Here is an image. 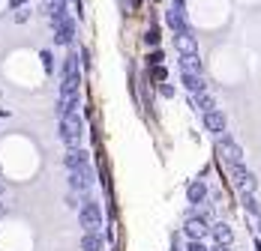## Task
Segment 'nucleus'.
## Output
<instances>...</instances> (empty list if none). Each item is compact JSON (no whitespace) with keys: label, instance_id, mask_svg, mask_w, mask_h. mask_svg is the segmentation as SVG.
<instances>
[{"label":"nucleus","instance_id":"1","mask_svg":"<svg viewBox=\"0 0 261 251\" xmlns=\"http://www.w3.org/2000/svg\"><path fill=\"white\" fill-rule=\"evenodd\" d=\"M81 138H84V117H79V114L60 117V141L66 147H79Z\"/></svg>","mask_w":261,"mask_h":251},{"label":"nucleus","instance_id":"2","mask_svg":"<svg viewBox=\"0 0 261 251\" xmlns=\"http://www.w3.org/2000/svg\"><path fill=\"white\" fill-rule=\"evenodd\" d=\"M79 225L81 230H102V206L93 201L90 195L84 198V203H81V209H79Z\"/></svg>","mask_w":261,"mask_h":251},{"label":"nucleus","instance_id":"3","mask_svg":"<svg viewBox=\"0 0 261 251\" xmlns=\"http://www.w3.org/2000/svg\"><path fill=\"white\" fill-rule=\"evenodd\" d=\"M54 27V45L57 48H72L75 45V39H79V24H75V18L72 15H66L63 21H57Z\"/></svg>","mask_w":261,"mask_h":251},{"label":"nucleus","instance_id":"4","mask_svg":"<svg viewBox=\"0 0 261 251\" xmlns=\"http://www.w3.org/2000/svg\"><path fill=\"white\" fill-rule=\"evenodd\" d=\"M66 182H69V189L72 192H79V195H90V189L96 185V171L90 168V165H84L79 171H66Z\"/></svg>","mask_w":261,"mask_h":251},{"label":"nucleus","instance_id":"5","mask_svg":"<svg viewBox=\"0 0 261 251\" xmlns=\"http://www.w3.org/2000/svg\"><path fill=\"white\" fill-rule=\"evenodd\" d=\"M84 165H90V150H84V147H66V152H63V168L66 171H79V168H84Z\"/></svg>","mask_w":261,"mask_h":251},{"label":"nucleus","instance_id":"6","mask_svg":"<svg viewBox=\"0 0 261 251\" xmlns=\"http://www.w3.org/2000/svg\"><path fill=\"white\" fill-rule=\"evenodd\" d=\"M183 236L186 239H207L210 236V225L204 218H195V215H186V222H183Z\"/></svg>","mask_w":261,"mask_h":251},{"label":"nucleus","instance_id":"7","mask_svg":"<svg viewBox=\"0 0 261 251\" xmlns=\"http://www.w3.org/2000/svg\"><path fill=\"white\" fill-rule=\"evenodd\" d=\"M204 129H207L210 135H225L228 132V117H225V111H219V108H213L204 114Z\"/></svg>","mask_w":261,"mask_h":251},{"label":"nucleus","instance_id":"8","mask_svg":"<svg viewBox=\"0 0 261 251\" xmlns=\"http://www.w3.org/2000/svg\"><path fill=\"white\" fill-rule=\"evenodd\" d=\"M210 198V189L204 179H192L189 185H186V203L189 206H195V203H204Z\"/></svg>","mask_w":261,"mask_h":251},{"label":"nucleus","instance_id":"9","mask_svg":"<svg viewBox=\"0 0 261 251\" xmlns=\"http://www.w3.org/2000/svg\"><path fill=\"white\" fill-rule=\"evenodd\" d=\"M210 239L219 242V245H231L234 242V227L228 225V222H213L210 225Z\"/></svg>","mask_w":261,"mask_h":251},{"label":"nucleus","instance_id":"10","mask_svg":"<svg viewBox=\"0 0 261 251\" xmlns=\"http://www.w3.org/2000/svg\"><path fill=\"white\" fill-rule=\"evenodd\" d=\"M81 81H84V72H81V69L60 75V96H75L81 90Z\"/></svg>","mask_w":261,"mask_h":251},{"label":"nucleus","instance_id":"11","mask_svg":"<svg viewBox=\"0 0 261 251\" xmlns=\"http://www.w3.org/2000/svg\"><path fill=\"white\" fill-rule=\"evenodd\" d=\"M165 27H168L171 33H183V30H189V21H186V9H177V6H171V9L165 12Z\"/></svg>","mask_w":261,"mask_h":251},{"label":"nucleus","instance_id":"12","mask_svg":"<svg viewBox=\"0 0 261 251\" xmlns=\"http://www.w3.org/2000/svg\"><path fill=\"white\" fill-rule=\"evenodd\" d=\"M180 84L186 93H201V90H207V84H204V75L201 72H180Z\"/></svg>","mask_w":261,"mask_h":251},{"label":"nucleus","instance_id":"13","mask_svg":"<svg viewBox=\"0 0 261 251\" xmlns=\"http://www.w3.org/2000/svg\"><path fill=\"white\" fill-rule=\"evenodd\" d=\"M174 48H177V54H198V42H195L192 30L174 33Z\"/></svg>","mask_w":261,"mask_h":251},{"label":"nucleus","instance_id":"14","mask_svg":"<svg viewBox=\"0 0 261 251\" xmlns=\"http://www.w3.org/2000/svg\"><path fill=\"white\" fill-rule=\"evenodd\" d=\"M105 239L102 230H84V236H81V251H102L105 248Z\"/></svg>","mask_w":261,"mask_h":251},{"label":"nucleus","instance_id":"15","mask_svg":"<svg viewBox=\"0 0 261 251\" xmlns=\"http://www.w3.org/2000/svg\"><path fill=\"white\" fill-rule=\"evenodd\" d=\"M79 108H81L79 93H75V96H60V102H57V120L66 117V114H79Z\"/></svg>","mask_w":261,"mask_h":251},{"label":"nucleus","instance_id":"16","mask_svg":"<svg viewBox=\"0 0 261 251\" xmlns=\"http://www.w3.org/2000/svg\"><path fill=\"white\" fill-rule=\"evenodd\" d=\"M66 15H69V0H51V3H48V18H51V24L63 21Z\"/></svg>","mask_w":261,"mask_h":251},{"label":"nucleus","instance_id":"17","mask_svg":"<svg viewBox=\"0 0 261 251\" xmlns=\"http://www.w3.org/2000/svg\"><path fill=\"white\" fill-rule=\"evenodd\" d=\"M240 203H243V209H246L249 215H255V218L261 215V201H258L255 192H240Z\"/></svg>","mask_w":261,"mask_h":251},{"label":"nucleus","instance_id":"18","mask_svg":"<svg viewBox=\"0 0 261 251\" xmlns=\"http://www.w3.org/2000/svg\"><path fill=\"white\" fill-rule=\"evenodd\" d=\"M180 72H201L204 75V63L198 54H180Z\"/></svg>","mask_w":261,"mask_h":251},{"label":"nucleus","instance_id":"19","mask_svg":"<svg viewBox=\"0 0 261 251\" xmlns=\"http://www.w3.org/2000/svg\"><path fill=\"white\" fill-rule=\"evenodd\" d=\"M192 99H195V108H198L201 114H207V111H213V108H216V99L210 96L207 90H201V93H195Z\"/></svg>","mask_w":261,"mask_h":251},{"label":"nucleus","instance_id":"20","mask_svg":"<svg viewBox=\"0 0 261 251\" xmlns=\"http://www.w3.org/2000/svg\"><path fill=\"white\" fill-rule=\"evenodd\" d=\"M147 78H150V84H162V81H168V69H165V63H156V66H147Z\"/></svg>","mask_w":261,"mask_h":251},{"label":"nucleus","instance_id":"21","mask_svg":"<svg viewBox=\"0 0 261 251\" xmlns=\"http://www.w3.org/2000/svg\"><path fill=\"white\" fill-rule=\"evenodd\" d=\"M81 69V60L75 51H66V57H63V63H60V75H66V72H75Z\"/></svg>","mask_w":261,"mask_h":251},{"label":"nucleus","instance_id":"22","mask_svg":"<svg viewBox=\"0 0 261 251\" xmlns=\"http://www.w3.org/2000/svg\"><path fill=\"white\" fill-rule=\"evenodd\" d=\"M189 215H195V218H204L207 225H213V206H210L207 201H204V203H195Z\"/></svg>","mask_w":261,"mask_h":251},{"label":"nucleus","instance_id":"23","mask_svg":"<svg viewBox=\"0 0 261 251\" xmlns=\"http://www.w3.org/2000/svg\"><path fill=\"white\" fill-rule=\"evenodd\" d=\"M219 155H225V162H228V165H234V162H243V150H240L237 144H228V147L219 152Z\"/></svg>","mask_w":261,"mask_h":251},{"label":"nucleus","instance_id":"24","mask_svg":"<svg viewBox=\"0 0 261 251\" xmlns=\"http://www.w3.org/2000/svg\"><path fill=\"white\" fill-rule=\"evenodd\" d=\"M84 198H87V195H79V192L69 189V195H63V203H66V209H81Z\"/></svg>","mask_w":261,"mask_h":251},{"label":"nucleus","instance_id":"25","mask_svg":"<svg viewBox=\"0 0 261 251\" xmlns=\"http://www.w3.org/2000/svg\"><path fill=\"white\" fill-rule=\"evenodd\" d=\"M79 60H81V72L87 75V72L93 69V54H90V48H87V45H84V48L79 51Z\"/></svg>","mask_w":261,"mask_h":251},{"label":"nucleus","instance_id":"26","mask_svg":"<svg viewBox=\"0 0 261 251\" xmlns=\"http://www.w3.org/2000/svg\"><path fill=\"white\" fill-rule=\"evenodd\" d=\"M144 42H147L150 48H159V45H162V30H159V27H150V30L144 33Z\"/></svg>","mask_w":261,"mask_h":251},{"label":"nucleus","instance_id":"27","mask_svg":"<svg viewBox=\"0 0 261 251\" xmlns=\"http://www.w3.org/2000/svg\"><path fill=\"white\" fill-rule=\"evenodd\" d=\"M39 60H42V69L51 75V72H54V51L51 48H42V51H39Z\"/></svg>","mask_w":261,"mask_h":251},{"label":"nucleus","instance_id":"28","mask_svg":"<svg viewBox=\"0 0 261 251\" xmlns=\"http://www.w3.org/2000/svg\"><path fill=\"white\" fill-rule=\"evenodd\" d=\"M183 251H210V245L204 242V239H186Z\"/></svg>","mask_w":261,"mask_h":251},{"label":"nucleus","instance_id":"29","mask_svg":"<svg viewBox=\"0 0 261 251\" xmlns=\"http://www.w3.org/2000/svg\"><path fill=\"white\" fill-rule=\"evenodd\" d=\"M156 90H159V96H162V99H174V96H177V90H174V87H171L168 81H162Z\"/></svg>","mask_w":261,"mask_h":251},{"label":"nucleus","instance_id":"30","mask_svg":"<svg viewBox=\"0 0 261 251\" xmlns=\"http://www.w3.org/2000/svg\"><path fill=\"white\" fill-rule=\"evenodd\" d=\"M156 63H165V51L162 48H153L147 54V66H156Z\"/></svg>","mask_w":261,"mask_h":251},{"label":"nucleus","instance_id":"31","mask_svg":"<svg viewBox=\"0 0 261 251\" xmlns=\"http://www.w3.org/2000/svg\"><path fill=\"white\" fill-rule=\"evenodd\" d=\"M12 18H15V24H27V21H30V9H27V6L15 9V12H12Z\"/></svg>","mask_w":261,"mask_h":251},{"label":"nucleus","instance_id":"32","mask_svg":"<svg viewBox=\"0 0 261 251\" xmlns=\"http://www.w3.org/2000/svg\"><path fill=\"white\" fill-rule=\"evenodd\" d=\"M126 6L135 9V12H141V6H144V0H126Z\"/></svg>","mask_w":261,"mask_h":251},{"label":"nucleus","instance_id":"33","mask_svg":"<svg viewBox=\"0 0 261 251\" xmlns=\"http://www.w3.org/2000/svg\"><path fill=\"white\" fill-rule=\"evenodd\" d=\"M21 6H27V0H9V9H12V12L21 9Z\"/></svg>","mask_w":261,"mask_h":251},{"label":"nucleus","instance_id":"34","mask_svg":"<svg viewBox=\"0 0 261 251\" xmlns=\"http://www.w3.org/2000/svg\"><path fill=\"white\" fill-rule=\"evenodd\" d=\"M210 251H234V248H231V245H219V242H213V248Z\"/></svg>","mask_w":261,"mask_h":251},{"label":"nucleus","instance_id":"35","mask_svg":"<svg viewBox=\"0 0 261 251\" xmlns=\"http://www.w3.org/2000/svg\"><path fill=\"white\" fill-rule=\"evenodd\" d=\"M252 251H261V236H255V245H252Z\"/></svg>","mask_w":261,"mask_h":251},{"label":"nucleus","instance_id":"36","mask_svg":"<svg viewBox=\"0 0 261 251\" xmlns=\"http://www.w3.org/2000/svg\"><path fill=\"white\" fill-rule=\"evenodd\" d=\"M3 192H6V182H3V176H0V195H3Z\"/></svg>","mask_w":261,"mask_h":251},{"label":"nucleus","instance_id":"37","mask_svg":"<svg viewBox=\"0 0 261 251\" xmlns=\"http://www.w3.org/2000/svg\"><path fill=\"white\" fill-rule=\"evenodd\" d=\"M3 215H6V206H3V203H0V218H3Z\"/></svg>","mask_w":261,"mask_h":251},{"label":"nucleus","instance_id":"38","mask_svg":"<svg viewBox=\"0 0 261 251\" xmlns=\"http://www.w3.org/2000/svg\"><path fill=\"white\" fill-rule=\"evenodd\" d=\"M168 251H183V248H180V245H171V248H168Z\"/></svg>","mask_w":261,"mask_h":251},{"label":"nucleus","instance_id":"39","mask_svg":"<svg viewBox=\"0 0 261 251\" xmlns=\"http://www.w3.org/2000/svg\"><path fill=\"white\" fill-rule=\"evenodd\" d=\"M258 233H261V215H258Z\"/></svg>","mask_w":261,"mask_h":251},{"label":"nucleus","instance_id":"40","mask_svg":"<svg viewBox=\"0 0 261 251\" xmlns=\"http://www.w3.org/2000/svg\"><path fill=\"white\" fill-rule=\"evenodd\" d=\"M114 251H117V248H114Z\"/></svg>","mask_w":261,"mask_h":251}]
</instances>
